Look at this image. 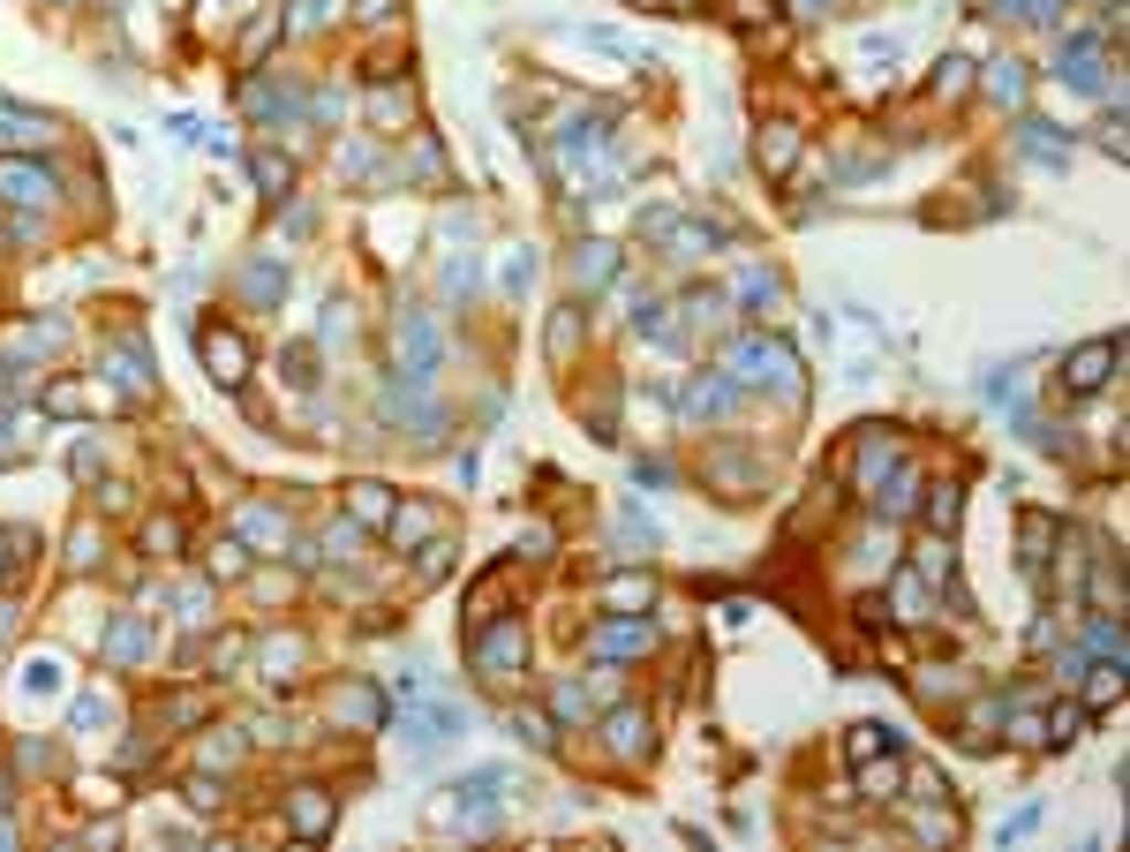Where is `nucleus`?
Returning <instances> with one entry per match:
<instances>
[{
  "label": "nucleus",
  "instance_id": "obj_1",
  "mask_svg": "<svg viewBox=\"0 0 1130 852\" xmlns=\"http://www.w3.org/2000/svg\"><path fill=\"white\" fill-rule=\"evenodd\" d=\"M1116 355H1123L1116 340L1070 347V355H1063V392H1070V400H1086V392H1108V385H1116Z\"/></svg>",
  "mask_w": 1130,
  "mask_h": 852
},
{
  "label": "nucleus",
  "instance_id": "obj_2",
  "mask_svg": "<svg viewBox=\"0 0 1130 852\" xmlns=\"http://www.w3.org/2000/svg\"><path fill=\"white\" fill-rule=\"evenodd\" d=\"M799 151H806V128H799L792 114L753 128V167H761V181H784V173L799 167Z\"/></svg>",
  "mask_w": 1130,
  "mask_h": 852
},
{
  "label": "nucleus",
  "instance_id": "obj_3",
  "mask_svg": "<svg viewBox=\"0 0 1130 852\" xmlns=\"http://www.w3.org/2000/svg\"><path fill=\"white\" fill-rule=\"evenodd\" d=\"M197 347H204V370L219 385H242V378H250V340H242L234 325H204V333H197Z\"/></svg>",
  "mask_w": 1130,
  "mask_h": 852
},
{
  "label": "nucleus",
  "instance_id": "obj_4",
  "mask_svg": "<svg viewBox=\"0 0 1130 852\" xmlns=\"http://www.w3.org/2000/svg\"><path fill=\"white\" fill-rule=\"evenodd\" d=\"M377 717H384V694L362 680H339L332 686V725L339 732H377Z\"/></svg>",
  "mask_w": 1130,
  "mask_h": 852
},
{
  "label": "nucleus",
  "instance_id": "obj_5",
  "mask_svg": "<svg viewBox=\"0 0 1130 852\" xmlns=\"http://www.w3.org/2000/svg\"><path fill=\"white\" fill-rule=\"evenodd\" d=\"M656 597H664V589H656V574H648V566H633V574H611V581H603V611H619V619L656 611Z\"/></svg>",
  "mask_w": 1130,
  "mask_h": 852
},
{
  "label": "nucleus",
  "instance_id": "obj_6",
  "mask_svg": "<svg viewBox=\"0 0 1130 852\" xmlns=\"http://www.w3.org/2000/svg\"><path fill=\"white\" fill-rule=\"evenodd\" d=\"M53 197V173L39 159H0V204H45Z\"/></svg>",
  "mask_w": 1130,
  "mask_h": 852
},
{
  "label": "nucleus",
  "instance_id": "obj_7",
  "mask_svg": "<svg viewBox=\"0 0 1130 852\" xmlns=\"http://www.w3.org/2000/svg\"><path fill=\"white\" fill-rule=\"evenodd\" d=\"M875 513H881V520H912V513H920V469H912V461H905V469L889 461V475H881V498H875Z\"/></svg>",
  "mask_w": 1130,
  "mask_h": 852
},
{
  "label": "nucleus",
  "instance_id": "obj_8",
  "mask_svg": "<svg viewBox=\"0 0 1130 852\" xmlns=\"http://www.w3.org/2000/svg\"><path fill=\"white\" fill-rule=\"evenodd\" d=\"M920 520L934 528V536H950V528L964 520V483H950V475H942V483H920Z\"/></svg>",
  "mask_w": 1130,
  "mask_h": 852
},
{
  "label": "nucleus",
  "instance_id": "obj_9",
  "mask_svg": "<svg viewBox=\"0 0 1130 852\" xmlns=\"http://www.w3.org/2000/svg\"><path fill=\"white\" fill-rule=\"evenodd\" d=\"M1055 544H1063V528H1055L1047 513H1025V520H1017V558H1025V574H1047Z\"/></svg>",
  "mask_w": 1130,
  "mask_h": 852
},
{
  "label": "nucleus",
  "instance_id": "obj_10",
  "mask_svg": "<svg viewBox=\"0 0 1130 852\" xmlns=\"http://www.w3.org/2000/svg\"><path fill=\"white\" fill-rule=\"evenodd\" d=\"M287 822L302 830V838H325V830H332V792H325V785H294Z\"/></svg>",
  "mask_w": 1130,
  "mask_h": 852
},
{
  "label": "nucleus",
  "instance_id": "obj_11",
  "mask_svg": "<svg viewBox=\"0 0 1130 852\" xmlns=\"http://www.w3.org/2000/svg\"><path fill=\"white\" fill-rule=\"evenodd\" d=\"M889 619H905V627H927L934 611H927V581L920 574H889V603H881Z\"/></svg>",
  "mask_w": 1130,
  "mask_h": 852
},
{
  "label": "nucleus",
  "instance_id": "obj_12",
  "mask_svg": "<svg viewBox=\"0 0 1130 852\" xmlns=\"http://www.w3.org/2000/svg\"><path fill=\"white\" fill-rule=\"evenodd\" d=\"M392 506H400V498H392L384 483H347V520H355V528H384Z\"/></svg>",
  "mask_w": 1130,
  "mask_h": 852
},
{
  "label": "nucleus",
  "instance_id": "obj_13",
  "mask_svg": "<svg viewBox=\"0 0 1130 852\" xmlns=\"http://www.w3.org/2000/svg\"><path fill=\"white\" fill-rule=\"evenodd\" d=\"M603 732H611V755L619 762H648V709H619Z\"/></svg>",
  "mask_w": 1130,
  "mask_h": 852
},
{
  "label": "nucleus",
  "instance_id": "obj_14",
  "mask_svg": "<svg viewBox=\"0 0 1130 852\" xmlns=\"http://www.w3.org/2000/svg\"><path fill=\"white\" fill-rule=\"evenodd\" d=\"M53 136H61V122H45L31 106H0V144H53Z\"/></svg>",
  "mask_w": 1130,
  "mask_h": 852
},
{
  "label": "nucleus",
  "instance_id": "obj_15",
  "mask_svg": "<svg viewBox=\"0 0 1130 852\" xmlns=\"http://www.w3.org/2000/svg\"><path fill=\"white\" fill-rule=\"evenodd\" d=\"M1086 725H1092L1086 702H1055V709H1041V747H1070Z\"/></svg>",
  "mask_w": 1130,
  "mask_h": 852
},
{
  "label": "nucleus",
  "instance_id": "obj_16",
  "mask_svg": "<svg viewBox=\"0 0 1130 852\" xmlns=\"http://www.w3.org/2000/svg\"><path fill=\"white\" fill-rule=\"evenodd\" d=\"M384 528H392V544H415V536H437V528H445V513H437V506H415V498H400Z\"/></svg>",
  "mask_w": 1130,
  "mask_h": 852
},
{
  "label": "nucleus",
  "instance_id": "obj_17",
  "mask_svg": "<svg viewBox=\"0 0 1130 852\" xmlns=\"http://www.w3.org/2000/svg\"><path fill=\"white\" fill-rule=\"evenodd\" d=\"M972 84H980V69H972L964 53H950V61L934 69V98H942V106H958V98H972Z\"/></svg>",
  "mask_w": 1130,
  "mask_h": 852
},
{
  "label": "nucleus",
  "instance_id": "obj_18",
  "mask_svg": "<svg viewBox=\"0 0 1130 852\" xmlns=\"http://www.w3.org/2000/svg\"><path fill=\"white\" fill-rule=\"evenodd\" d=\"M1063 76H1070L1078 91H1100V45H1092V39H1070V45H1063Z\"/></svg>",
  "mask_w": 1130,
  "mask_h": 852
},
{
  "label": "nucleus",
  "instance_id": "obj_19",
  "mask_svg": "<svg viewBox=\"0 0 1130 852\" xmlns=\"http://www.w3.org/2000/svg\"><path fill=\"white\" fill-rule=\"evenodd\" d=\"M1078 702H1086V709H1116V702H1123V656H1108V664L1092 672V686L1078 694Z\"/></svg>",
  "mask_w": 1130,
  "mask_h": 852
},
{
  "label": "nucleus",
  "instance_id": "obj_20",
  "mask_svg": "<svg viewBox=\"0 0 1130 852\" xmlns=\"http://www.w3.org/2000/svg\"><path fill=\"white\" fill-rule=\"evenodd\" d=\"M920 581H934V589H958V581H950V536H927V544H920Z\"/></svg>",
  "mask_w": 1130,
  "mask_h": 852
},
{
  "label": "nucleus",
  "instance_id": "obj_21",
  "mask_svg": "<svg viewBox=\"0 0 1130 852\" xmlns=\"http://www.w3.org/2000/svg\"><path fill=\"white\" fill-rule=\"evenodd\" d=\"M912 830H920L927 845H950V838H958V814H950V800H927V814L912 822Z\"/></svg>",
  "mask_w": 1130,
  "mask_h": 852
},
{
  "label": "nucleus",
  "instance_id": "obj_22",
  "mask_svg": "<svg viewBox=\"0 0 1130 852\" xmlns=\"http://www.w3.org/2000/svg\"><path fill=\"white\" fill-rule=\"evenodd\" d=\"M897 777H905V762H889V755H867V777H859V785H867V800H897V792H889Z\"/></svg>",
  "mask_w": 1130,
  "mask_h": 852
},
{
  "label": "nucleus",
  "instance_id": "obj_23",
  "mask_svg": "<svg viewBox=\"0 0 1130 852\" xmlns=\"http://www.w3.org/2000/svg\"><path fill=\"white\" fill-rule=\"evenodd\" d=\"M173 544H181V520H173V513L144 520V551H151V558H173Z\"/></svg>",
  "mask_w": 1130,
  "mask_h": 852
},
{
  "label": "nucleus",
  "instance_id": "obj_24",
  "mask_svg": "<svg viewBox=\"0 0 1130 852\" xmlns=\"http://www.w3.org/2000/svg\"><path fill=\"white\" fill-rule=\"evenodd\" d=\"M912 800L927 808V800H958V792H950V777H942L934 762H912Z\"/></svg>",
  "mask_w": 1130,
  "mask_h": 852
},
{
  "label": "nucleus",
  "instance_id": "obj_25",
  "mask_svg": "<svg viewBox=\"0 0 1130 852\" xmlns=\"http://www.w3.org/2000/svg\"><path fill=\"white\" fill-rule=\"evenodd\" d=\"M513 732H520L528 747H558V725H550L543 709H513Z\"/></svg>",
  "mask_w": 1130,
  "mask_h": 852
},
{
  "label": "nucleus",
  "instance_id": "obj_26",
  "mask_svg": "<svg viewBox=\"0 0 1130 852\" xmlns=\"http://www.w3.org/2000/svg\"><path fill=\"white\" fill-rule=\"evenodd\" d=\"M1003 732H1010V747H1041V709H1033V702H1017Z\"/></svg>",
  "mask_w": 1130,
  "mask_h": 852
},
{
  "label": "nucleus",
  "instance_id": "obj_27",
  "mask_svg": "<svg viewBox=\"0 0 1130 852\" xmlns=\"http://www.w3.org/2000/svg\"><path fill=\"white\" fill-rule=\"evenodd\" d=\"M294 664H302V641L294 634H279L272 649H264V672H272V680H294Z\"/></svg>",
  "mask_w": 1130,
  "mask_h": 852
},
{
  "label": "nucleus",
  "instance_id": "obj_28",
  "mask_svg": "<svg viewBox=\"0 0 1130 852\" xmlns=\"http://www.w3.org/2000/svg\"><path fill=\"white\" fill-rule=\"evenodd\" d=\"M106 656H114V664H136V656H144V627H136V619H122V627H114V641H106Z\"/></svg>",
  "mask_w": 1130,
  "mask_h": 852
},
{
  "label": "nucleus",
  "instance_id": "obj_29",
  "mask_svg": "<svg viewBox=\"0 0 1130 852\" xmlns=\"http://www.w3.org/2000/svg\"><path fill=\"white\" fill-rule=\"evenodd\" d=\"M881 747H889L881 725H852V732H844V755H852V762H867V755H881Z\"/></svg>",
  "mask_w": 1130,
  "mask_h": 852
},
{
  "label": "nucleus",
  "instance_id": "obj_30",
  "mask_svg": "<svg viewBox=\"0 0 1130 852\" xmlns=\"http://www.w3.org/2000/svg\"><path fill=\"white\" fill-rule=\"evenodd\" d=\"M189 808L219 814V808H226V785H219V777H189Z\"/></svg>",
  "mask_w": 1130,
  "mask_h": 852
},
{
  "label": "nucleus",
  "instance_id": "obj_31",
  "mask_svg": "<svg viewBox=\"0 0 1130 852\" xmlns=\"http://www.w3.org/2000/svg\"><path fill=\"white\" fill-rule=\"evenodd\" d=\"M339 0H294V31H325Z\"/></svg>",
  "mask_w": 1130,
  "mask_h": 852
},
{
  "label": "nucleus",
  "instance_id": "obj_32",
  "mask_svg": "<svg viewBox=\"0 0 1130 852\" xmlns=\"http://www.w3.org/2000/svg\"><path fill=\"white\" fill-rule=\"evenodd\" d=\"M595 649H611V656H641L648 634H641V627H619V634H595Z\"/></svg>",
  "mask_w": 1130,
  "mask_h": 852
},
{
  "label": "nucleus",
  "instance_id": "obj_33",
  "mask_svg": "<svg viewBox=\"0 0 1130 852\" xmlns=\"http://www.w3.org/2000/svg\"><path fill=\"white\" fill-rule=\"evenodd\" d=\"M76 792H84V808H122V785L114 777H84Z\"/></svg>",
  "mask_w": 1130,
  "mask_h": 852
},
{
  "label": "nucleus",
  "instance_id": "obj_34",
  "mask_svg": "<svg viewBox=\"0 0 1130 852\" xmlns=\"http://www.w3.org/2000/svg\"><path fill=\"white\" fill-rule=\"evenodd\" d=\"M256 181H264V189L279 197V189H287V181H294V167H287V159H279V151H264V159H256Z\"/></svg>",
  "mask_w": 1130,
  "mask_h": 852
},
{
  "label": "nucleus",
  "instance_id": "obj_35",
  "mask_svg": "<svg viewBox=\"0 0 1130 852\" xmlns=\"http://www.w3.org/2000/svg\"><path fill=\"white\" fill-rule=\"evenodd\" d=\"M211 574H219V581H234V574H250V551H242V544H219V558H211Z\"/></svg>",
  "mask_w": 1130,
  "mask_h": 852
},
{
  "label": "nucleus",
  "instance_id": "obj_36",
  "mask_svg": "<svg viewBox=\"0 0 1130 852\" xmlns=\"http://www.w3.org/2000/svg\"><path fill=\"white\" fill-rule=\"evenodd\" d=\"M98 558H106V551H98V528H84V536H76V551H68V566H76V574H91Z\"/></svg>",
  "mask_w": 1130,
  "mask_h": 852
},
{
  "label": "nucleus",
  "instance_id": "obj_37",
  "mask_svg": "<svg viewBox=\"0 0 1130 852\" xmlns=\"http://www.w3.org/2000/svg\"><path fill=\"white\" fill-rule=\"evenodd\" d=\"M731 15H739V23H747V31H761V23H769V15H777V0H731Z\"/></svg>",
  "mask_w": 1130,
  "mask_h": 852
},
{
  "label": "nucleus",
  "instance_id": "obj_38",
  "mask_svg": "<svg viewBox=\"0 0 1130 852\" xmlns=\"http://www.w3.org/2000/svg\"><path fill=\"white\" fill-rule=\"evenodd\" d=\"M370 114H377V122H400V114H408V98H400V91H377Z\"/></svg>",
  "mask_w": 1130,
  "mask_h": 852
},
{
  "label": "nucleus",
  "instance_id": "obj_39",
  "mask_svg": "<svg viewBox=\"0 0 1130 852\" xmlns=\"http://www.w3.org/2000/svg\"><path fill=\"white\" fill-rule=\"evenodd\" d=\"M355 15H362V23H384V15H392V0H355Z\"/></svg>",
  "mask_w": 1130,
  "mask_h": 852
},
{
  "label": "nucleus",
  "instance_id": "obj_40",
  "mask_svg": "<svg viewBox=\"0 0 1130 852\" xmlns=\"http://www.w3.org/2000/svg\"><path fill=\"white\" fill-rule=\"evenodd\" d=\"M0 845H15V822H8V814H0Z\"/></svg>",
  "mask_w": 1130,
  "mask_h": 852
},
{
  "label": "nucleus",
  "instance_id": "obj_41",
  "mask_svg": "<svg viewBox=\"0 0 1130 852\" xmlns=\"http://www.w3.org/2000/svg\"><path fill=\"white\" fill-rule=\"evenodd\" d=\"M670 8H701V0H670Z\"/></svg>",
  "mask_w": 1130,
  "mask_h": 852
}]
</instances>
